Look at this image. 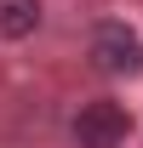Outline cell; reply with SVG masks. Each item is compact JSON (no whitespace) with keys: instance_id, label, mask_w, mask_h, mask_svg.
<instances>
[{"instance_id":"cell-1","label":"cell","mask_w":143,"mask_h":148,"mask_svg":"<svg viewBox=\"0 0 143 148\" xmlns=\"http://www.w3.org/2000/svg\"><path fill=\"white\" fill-rule=\"evenodd\" d=\"M86 57L103 74H115V80H132V74H143V34L120 17H103L86 40Z\"/></svg>"},{"instance_id":"cell-2","label":"cell","mask_w":143,"mask_h":148,"mask_svg":"<svg viewBox=\"0 0 143 148\" xmlns=\"http://www.w3.org/2000/svg\"><path fill=\"white\" fill-rule=\"evenodd\" d=\"M69 131H74L80 148H126V137H132V114H126L120 103L97 97V103H80V114H74Z\"/></svg>"},{"instance_id":"cell-3","label":"cell","mask_w":143,"mask_h":148,"mask_svg":"<svg viewBox=\"0 0 143 148\" xmlns=\"http://www.w3.org/2000/svg\"><path fill=\"white\" fill-rule=\"evenodd\" d=\"M40 29V0H0V40H29Z\"/></svg>"}]
</instances>
